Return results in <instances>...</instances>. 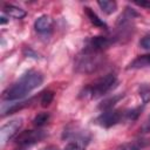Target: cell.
I'll return each mask as SVG.
<instances>
[{"mask_svg":"<svg viewBox=\"0 0 150 150\" xmlns=\"http://www.w3.org/2000/svg\"><path fill=\"white\" fill-rule=\"evenodd\" d=\"M42 82H43V75L40 71L28 70L4 91L2 98L9 102L21 100L32 90L40 87Z\"/></svg>","mask_w":150,"mask_h":150,"instance_id":"cell-1","label":"cell"},{"mask_svg":"<svg viewBox=\"0 0 150 150\" xmlns=\"http://www.w3.org/2000/svg\"><path fill=\"white\" fill-rule=\"evenodd\" d=\"M104 57L100 52L84 48L75 59V70L82 74H90L103 66Z\"/></svg>","mask_w":150,"mask_h":150,"instance_id":"cell-2","label":"cell"},{"mask_svg":"<svg viewBox=\"0 0 150 150\" xmlns=\"http://www.w3.org/2000/svg\"><path fill=\"white\" fill-rule=\"evenodd\" d=\"M117 83V79L115 74H105L104 76L97 79L94 83L87 86L80 94L84 98H98L107 93H109Z\"/></svg>","mask_w":150,"mask_h":150,"instance_id":"cell-3","label":"cell"},{"mask_svg":"<svg viewBox=\"0 0 150 150\" xmlns=\"http://www.w3.org/2000/svg\"><path fill=\"white\" fill-rule=\"evenodd\" d=\"M69 138V142L66 144L63 150H86L89 143V135L87 132H76V131H64L63 137Z\"/></svg>","mask_w":150,"mask_h":150,"instance_id":"cell-4","label":"cell"},{"mask_svg":"<svg viewBox=\"0 0 150 150\" xmlns=\"http://www.w3.org/2000/svg\"><path fill=\"white\" fill-rule=\"evenodd\" d=\"M124 116V112L121 110H116V109H110V110H105L102 111L95 120V123L102 128H110L112 125H116L117 123H120L122 121Z\"/></svg>","mask_w":150,"mask_h":150,"instance_id":"cell-5","label":"cell"},{"mask_svg":"<svg viewBox=\"0 0 150 150\" xmlns=\"http://www.w3.org/2000/svg\"><path fill=\"white\" fill-rule=\"evenodd\" d=\"M46 136V132L43 130H26L18 135L15 138V143L21 148L30 146L41 139H43Z\"/></svg>","mask_w":150,"mask_h":150,"instance_id":"cell-6","label":"cell"},{"mask_svg":"<svg viewBox=\"0 0 150 150\" xmlns=\"http://www.w3.org/2000/svg\"><path fill=\"white\" fill-rule=\"evenodd\" d=\"M22 118L18 117L14 120H11L9 122H7L5 125L1 127L0 129V144L1 146H4L12 137H14L16 135V132H19L20 128L22 127Z\"/></svg>","mask_w":150,"mask_h":150,"instance_id":"cell-7","label":"cell"},{"mask_svg":"<svg viewBox=\"0 0 150 150\" xmlns=\"http://www.w3.org/2000/svg\"><path fill=\"white\" fill-rule=\"evenodd\" d=\"M112 43H114V39H110L108 36H94L88 41L86 48H89L91 50L101 53L102 50H104L109 46H111Z\"/></svg>","mask_w":150,"mask_h":150,"instance_id":"cell-8","label":"cell"},{"mask_svg":"<svg viewBox=\"0 0 150 150\" xmlns=\"http://www.w3.org/2000/svg\"><path fill=\"white\" fill-rule=\"evenodd\" d=\"M53 19L49 15H41L34 22V28L40 34H47L52 30Z\"/></svg>","mask_w":150,"mask_h":150,"instance_id":"cell-9","label":"cell"},{"mask_svg":"<svg viewBox=\"0 0 150 150\" xmlns=\"http://www.w3.org/2000/svg\"><path fill=\"white\" fill-rule=\"evenodd\" d=\"M149 143H150V141L146 138H138V139H134L128 143H124L117 150H142L145 146H148Z\"/></svg>","mask_w":150,"mask_h":150,"instance_id":"cell-10","label":"cell"},{"mask_svg":"<svg viewBox=\"0 0 150 150\" xmlns=\"http://www.w3.org/2000/svg\"><path fill=\"white\" fill-rule=\"evenodd\" d=\"M2 12L8 18H13V19H22L27 14L25 9L18 7V6H14V5H8V4L2 7Z\"/></svg>","mask_w":150,"mask_h":150,"instance_id":"cell-11","label":"cell"},{"mask_svg":"<svg viewBox=\"0 0 150 150\" xmlns=\"http://www.w3.org/2000/svg\"><path fill=\"white\" fill-rule=\"evenodd\" d=\"M146 67H150V54L137 56L135 60H132L129 63L128 69H141V68H146Z\"/></svg>","mask_w":150,"mask_h":150,"instance_id":"cell-12","label":"cell"},{"mask_svg":"<svg viewBox=\"0 0 150 150\" xmlns=\"http://www.w3.org/2000/svg\"><path fill=\"white\" fill-rule=\"evenodd\" d=\"M123 96H124V94H117V95H114V96H110V97L103 100V101L98 104V109H101L102 111L112 109V107H114L121 98H123Z\"/></svg>","mask_w":150,"mask_h":150,"instance_id":"cell-13","label":"cell"},{"mask_svg":"<svg viewBox=\"0 0 150 150\" xmlns=\"http://www.w3.org/2000/svg\"><path fill=\"white\" fill-rule=\"evenodd\" d=\"M84 12H86L87 16L89 18L90 22H91L94 26H96V27H98V28H102V29H107V28H108L107 23H105L102 19H100V18L97 16V14H96L91 8H89V7H84Z\"/></svg>","mask_w":150,"mask_h":150,"instance_id":"cell-14","label":"cell"},{"mask_svg":"<svg viewBox=\"0 0 150 150\" xmlns=\"http://www.w3.org/2000/svg\"><path fill=\"white\" fill-rule=\"evenodd\" d=\"M97 5L104 12L105 14H112L117 9V4L115 1H109V0H103V1H97Z\"/></svg>","mask_w":150,"mask_h":150,"instance_id":"cell-15","label":"cell"},{"mask_svg":"<svg viewBox=\"0 0 150 150\" xmlns=\"http://www.w3.org/2000/svg\"><path fill=\"white\" fill-rule=\"evenodd\" d=\"M139 96L143 101V104H145L150 100V84L143 83L139 86Z\"/></svg>","mask_w":150,"mask_h":150,"instance_id":"cell-16","label":"cell"},{"mask_svg":"<svg viewBox=\"0 0 150 150\" xmlns=\"http://www.w3.org/2000/svg\"><path fill=\"white\" fill-rule=\"evenodd\" d=\"M48 120H49V114L48 112H40L34 117L33 123L36 127H42L43 124H46L48 122Z\"/></svg>","mask_w":150,"mask_h":150,"instance_id":"cell-17","label":"cell"},{"mask_svg":"<svg viewBox=\"0 0 150 150\" xmlns=\"http://www.w3.org/2000/svg\"><path fill=\"white\" fill-rule=\"evenodd\" d=\"M54 98V93L53 91H45L42 95H41V98H40V103L42 107H48Z\"/></svg>","mask_w":150,"mask_h":150,"instance_id":"cell-18","label":"cell"},{"mask_svg":"<svg viewBox=\"0 0 150 150\" xmlns=\"http://www.w3.org/2000/svg\"><path fill=\"white\" fill-rule=\"evenodd\" d=\"M139 46L143 49L150 50V35H145L144 38H142L141 41H139Z\"/></svg>","mask_w":150,"mask_h":150,"instance_id":"cell-19","label":"cell"},{"mask_svg":"<svg viewBox=\"0 0 150 150\" xmlns=\"http://www.w3.org/2000/svg\"><path fill=\"white\" fill-rule=\"evenodd\" d=\"M142 131H143V132H149V131H150V116H149V118L144 122V124L142 125Z\"/></svg>","mask_w":150,"mask_h":150,"instance_id":"cell-20","label":"cell"},{"mask_svg":"<svg viewBox=\"0 0 150 150\" xmlns=\"http://www.w3.org/2000/svg\"><path fill=\"white\" fill-rule=\"evenodd\" d=\"M135 4L138 5V6H141V7H145V8H149L150 9V1H136Z\"/></svg>","mask_w":150,"mask_h":150,"instance_id":"cell-21","label":"cell"},{"mask_svg":"<svg viewBox=\"0 0 150 150\" xmlns=\"http://www.w3.org/2000/svg\"><path fill=\"white\" fill-rule=\"evenodd\" d=\"M43 150H59L56 146H47V148H45Z\"/></svg>","mask_w":150,"mask_h":150,"instance_id":"cell-22","label":"cell"}]
</instances>
